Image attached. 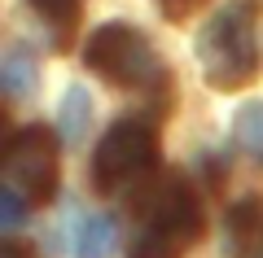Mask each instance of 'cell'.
<instances>
[{
    "mask_svg": "<svg viewBox=\"0 0 263 258\" xmlns=\"http://www.w3.org/2000/svg\"><path fill=\"white\" fill-rule=\"evenodd\" d=\"M254 22H259V0H228L211 13V22L197 35V62L211 88L237 92L254 79Z\"/></svg>",
    "mask_w": 263,
    "mask_h": 258,
    "instance_id": "cell-1",
    "label": "cell"
},
{
    "mask_svg": "<svg viewBox=\"0 0 263 258\" xmlns=\"http://www.w3.org/2000/svg\"><path fill=\"white\" fill-rule=\"evenodd\" d=\"M197 236H202V202L180 175H171L145 197L132 258H180Z\"/></svg>",
    "mask_w": 263,
    "mask_h": 258,
    "instance_id": "cell-2",
    "label": "cell"
},
{
    "mask_svg": "<svg viewBox=\"0 0 263 258\" xmlns=\"http://www.w3.org/2000/svg\"><path fill=\"white\" fill-rule=\"evenodd\" d=\"M84 57L105 83H114V88H162V83H167L162 57L154 53L149 35H141V31L127 27V22H105L101 31H92Z\"/></svg>",
    "mask_w": 263,
    "mask_h": 258,
    "instance_id": "cell-3",
    "label": "cell"
},
{
    "mask_svg": "<svg viewBox=\"0 0 263 258\" xmlns=\"http://www.w3.org/2000/svg\"><path fill=\"white\" fill-rule=\"evenodd\" d=\"M158 162V131L145 118H119L105 127L92 157V184L101 193H127Z\"/></svg>",
    "mask_w": 263,
    "mask_h": 258,
    "instance_id": "cell-4",
    "label": "cell"
},
{
    "mask_svg": "<svg viewBox=\"0 0 263 258\" xmlns=\"http://www.w3.org/2000/svg\"><path fill=\"white\" fill-rule=\"evenodd\" d=\"M0 171H5V188H13L27 202H48L57 188V140L48 127H22L9 136L5 157H0Z\"/></svg>",
    "mask_w": 263,
    "mask_h": 258,
    "instance_id": "cell-5",
    "label": "cell"
},
{
    "mask_svg": "<svg viewBox=\"0 0 263 258\" xmlns=\"http://www.w3.org/2000/svg\"><path fill=\"white\" fill-rule=\"evenodd\" d=\"M27 5H31V13L40 18L48 44L53 48L70 44V35H75V27H79V5H84V0H27Z\"/></svg>",
    "mask_w": 263,
    "mask_h": 258,
    "instance_id": "cell-6",
    "label": "cell"
},
{
    "mask_svg": "<svg viewBox=\"0 0 263 258\" xmlns=\"http://www.w3.org/2000/svg\"><path fill=\"white\" fill-rule=\"evenodd\" d=\"M0 83H5V96H9V101H22V96L35 92L40 74H35V57H31L27 44H9V48H5V62H0Z\"/></svg>",
    "mask_w": 263,
    "mask_h": 258,
    "instance_id": "cell-7",
    "label": "cell"
},
{
    "mask_svg": "<svg viewBox=\"0 0 263 258\" xmlns=\"http://www.w3.org/2000/svg\"><path fill=\"white\" fill-rule=\"evenodd\" d=\"M114 241H119V228L110 214H88L75 232V258H110Z\"/></svg>",
    "mask_w": 263,
    "mask_h": 258,
    "instance_id": "cell-8",
    "label": "cell"
},
{
    "mask_svg": "<svg viewBox=\"0 0 263 258\" xmlns=\"http://www.w3.org/2000/svg\"><path fill=\"white\" fill-rule=\"evenodd\" d=\"M57 123H62V140H66V145H79V140L88 136V123H92V96H88V88L75 83V88L62 96Z\"/></svg>",
    "mask_w": 263,
    "mask_h": 258,
    "instance_id": "cell-9",
    "label": "cell"
},
{
    "mask_svg": "<svg viewBox=\"0 0 263 258\" xmlns=\"http://www.w3.org/2000/svg\"><path fill=\"white\" fill-rule=\"evenodd\" d=\"M233 131H237V145L246 149V157L263 171V101H246L233 118Z\"/></svg>",
    "mask_w": 263,
    "mask_h": 258,
    "instance_id": "cell-10",
    "label": "cell"
},
{
    "mask_svg": "<svg viewBox=\"0 0 263 258\" xmlns=\"http://www.w3.org/2000/svg\"><path fill=\"white\" fill-rule=\"evenodd\" d=\"M228 232H233V241L241 245V241H259L263 232V202L259 197H246L241 206H233V214H228Z\"/></svg>",
    "mask_w": 263,
    "mask_h": 258,
    "instance_id": "cell-11",
    "label": "cell"
},
{
    "mask_svg": "<svg viewBox=\"0 0 263 258\" xmlns=\"http://www.w3.org/2000/svg\"><path fill=\"white\" fill-rule=\"evenodd\" d=\"M22 214H27V197H18L13 188H0V228L13 232L22 223Z\"/></svg>",
    "mask_w": 263,
    "mask_h": 258,
    "instance_id": "cell-12",
    "label": "cell"
},
{
    "mask_svg": "<svg viewBox=\"0 0 263 258\" xmlns=\"http://www.w3.org/2000/svg\"><path fill=\"white\" fill-rule=\"evenodd\" d=\"M206 0H158V9H162V18H171V22H184V18H193L197 9H202Z\"/></svg>",
    "mask_w": 263,
    "mask_h": 258,
    "instance_id": "cell-13",
    "label": "cell"
},
{
    "mask_svg": "<svg viewBox=\"0 0 263 258\" xmlns=\"http://www.w3.org/2000/svg\"><path fill=\"white\" fill-rule=\"evenodd\" d=\"M0 258H35V254H31V249L22 245V241H5V249H0Z\"/></svg>",
    "mask_w": 263,
    "mask_h": 258,
    "instance_id": "cell-14",
    "label": "cell"
},
{
    "mask_svg": "<svg viewBox=\"0 0 263 258\" xmlns=\"http://www.w3.org/2000/svg\"><path fill=\"white\" fill-rule=\"evenodd\" d=\"M254 258H263V232H259V241H254Z\"/></svg>",
    "mask_w": 263,
    "mask_h": 258,
    "instance_id": "cell-15",
    "label": "cell"
}]
</instances>
